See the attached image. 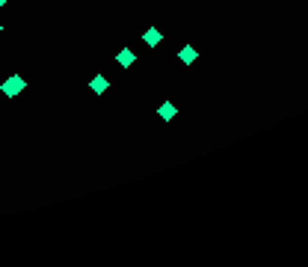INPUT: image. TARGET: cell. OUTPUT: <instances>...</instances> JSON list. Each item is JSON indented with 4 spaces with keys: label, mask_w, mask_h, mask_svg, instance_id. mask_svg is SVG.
Wrapping results in <instances>:
<instances>
[{
    "label": "cell",
    "mask_w": 308,
    "mask_h": 267,
    "mask_svg": "<svg viewBox=\"0 0 308 267\" xmlns=\"http://www.w3.org/2000/svg\"><path fill=\"white\" fill-rule=\"evenodd\" d=\"M0 33H3V24H0Z\"/></svg>",
    "instance_id": "cell-8"
},
{
    "label": "cell",
    "mask_w": 308,
    "mask_h": 267,
    "mask_svg": "<svg viewBox=\"0 0 308 267\" xmlns=\"http://www.w3.org/2000/svg\"><path fill=\"white\" fill-rule=\"evenodd\" d=\"M178 60H181L184 65H192V62L199 60V51L192 48V45H184V48H178Z\"/></svg>",
    "instance_id": "cell-3"
},
{
    "label": "cell",
    "mask_w": 308,
    "mask_h": 267,
    "mask_svg": "<svg viewBox=\"0 0 308 267\" xmlns=\"http://www.w3.org/2000/svg\"><path fill=\"white\" fill-rule=\"evenodd\" d=\"M157 113H160V119H163V122H172L178 110H175V104H172V101H163V104L157 107Z\"/></svg>",
    "instance_id": "cell-5"
},
{
    "label": "cell",
    "mask_w": 308,
    "mask_h": 267,
    "mask_svg": "<svg viewBox=\"0 0 308 267\" xmlns=\"http://www.w3.org/2000/svg\"><path fill=\"white\" fill-rule=\"evenodd\" d=\"M89 86H92V92H95V95H104L110 83H107V78H104V74H95V78L89 81Z\"/></svg>",
    "instance_id": "cell-6"
},
{
    "label": "cell",
    "mask_w": 308,
    "mask_h": 267,
    "mask_svg": "<svg viewBox=\"0 0 308 267\" xmlns=\"http://www.w3.org/2000/svg\"><path fill=\"white\" fill-rule=\"evenodd\" d=\"M6 3H9V0H0V6H6Z\"/></svg>",
    "instance_id": "cell-7"
},
{
    "label": "cell",
    "mask_w": 308,
    "mask_h": 267,
    "mask_svg": "<svg viewBox=\"0 0 308 267\" xmlns=\"http://www.w3.org/2000/svg\"><path fill=\"white\" fill-rule=\"evenodd\" d=\"M116 62H119V65H122V68H131V65H134V62H136V54H134V51H131V48H122V51H119V54H116Z\"/></svg>",
    "instance_id": "cell-4"
},
{
    "label": "cell",
    "mask_w": 308,
    "mask_h": 267,
    "mask_svg": "<svg viewBox=\"0 0 308 267\" xmlns=\"http://www.w3.org/2000/svg\"><path fill=\"white\" fill-rule=\"evenodd\" d=\"M142 42H145L148 48H157V45L163 42V33H160L157 27H148V30L142 33Z\"/></svg>",
    "instance_id": "cell-2"
},
{
    "label": "cell",
    "mask_w": 308,
    "mask_h": 267,
    "mask_svg": "<svg viewBox=\"0 0 308 267\" xmlns=\"http://www.w3.org/2000/svg\"><path fill=\"white\" fill-rule=\"evenodd\" d=\"M27 89V81L21 78V74H9V78L3 81V86H0V92H3L6 98H15V95H21Z\"/></svg>",
    "instance_id": "cell-1"
}]
</instances>
